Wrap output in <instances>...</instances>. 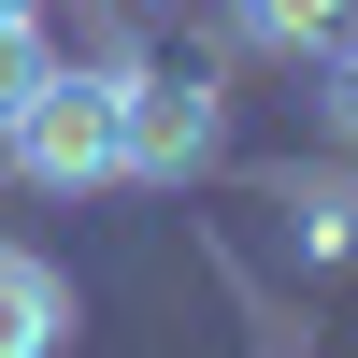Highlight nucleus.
Wrapping results in <instances>:
<instances>
[{"instance_id": "1", "label": "nucleus", "mask_w": 358, "mask_h": 358, "mask_svg": "<svg viewBox=\"0 0 358 358\" xmlns=\"http://www.w3.org/2000/svg\"><path fill=\"white\" fill-rule=\"evenodd\" d=\"M0 158H15L29 187H129V57H86V72H57L43 101L0 129Z\"/></svg>"}, {"instance_id": "2", "label": "nucleus", "mask_w": 358, "mask_h": 358, "mask_svg": "<svg viewBox=\"0 0 358 358\" xmlns=\"http://www.w3.org/2000/svg\"><path fill=\"white\" fill-rule=\"evenodd\" d=\"M229 158V86L187 57H129V187H201Z\"/></svg>"}, {"instance_id": "3", "label": "nucleus", "mask_w": 358, "mask_h": 358, "mask_svg": "<svg viewBox=\"0 0 358 358\" xmlns=\"http://www.w3.org/2000/svg\"><path fill=\"white\" fill-rule=\"evenodd\" d=\"M72 344V273L43 244H0V358H57Z\"/></svg>"}, {"instance_id": "4", "label": "nucleus", "mask_w": 358, "mask_h": 358, "mask_svg": "<svg viewBox=\"0 0 358 358\" xmlns=\"http://www.w3.org/2000/svg\"><path fill=\"white\" fill-rule=\"evenodd\" d=\"M344 15H358V0H215V29H229L244 57H330Z\"/></svg>"}, {"instance_id": "5", "label": "nucleus", "mask_w": 358, "mask_h": 358, "mask_svg": "<svg viewBox=\"0 0 358 358\" xmlns=\"http://www.w3.org/2000/svg\"><path fill=\"white\" fill-rule=\"evenodd\" d=\"M273 215H287V244H301V258H358V172H287Z\"/></svg>"}, {"instance_id": "6", "label": "nucleus", "mask_w": 358, "mask_h": 358, "mask_svg": "<svg viewBox=\"0 0 358 358\" xmlns=\"http://www.w3.org/2000/svg\"><path fill=\"white\" fill-rule=\"evenodd\" d=\"M43 86H57V43H43V15H0V129H15Z\"/></svg>"}, {"instance_id": "7", "label": "nucleus", "mask_w": 358, "mask_h": 358, "mask_svg": "<svg viewBox=\"0 0 358 358\" xmlns=\"http://www.w3.org/2000/svg\"><path fill=\"white\" fill-rule=\"evenodd\" d=\"M315 115H330V143L358 158V15H344V43L315 57Z\"/></svg>"}, {"instance_id": "8", "label": "nucleus", "mask_w": 358, "mask_h": 358, "mask_svg": "<svg viewBox=\"0 0 358 358\" xmlns=\"http://www.w3.org/2000/svg\"><path fill=\"white\" fill-rule=\"evenodd\" d=\"M0 15H43V0H0Z\"/></svg>"}, {"instance_id": "9", "label": "nucleus", "mask_w": 358, "mask_h": 358, "mask_svg": "<svg viewBox=\"0 0 358 358\" xmlns=\"http://www.w3.org/2000/svg\"><path fill=\"white\" fill-rule=\"evenodd\" d=\"M143 15H158V0H143Z\"/></svg>"}]
</instances>
